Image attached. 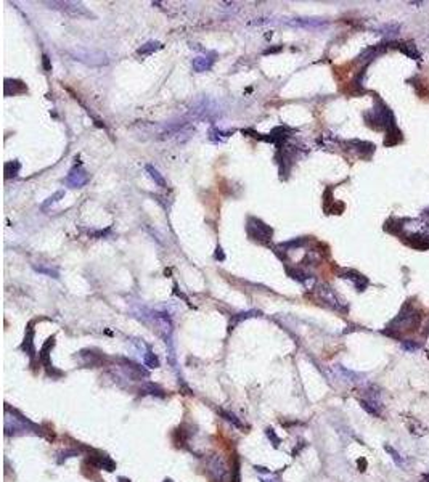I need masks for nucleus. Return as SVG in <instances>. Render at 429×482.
I'll list each match as a JSON object with an SVG mask.
<instances>
[{"label":"nucleus","mask_w":429,"mask_h":482,"mask_svg":"<svg viewBox=\"0 0 429 482\" xmlns=\"http://www.w3.org/2000/svg\"><path fill=\"white\" fill-rule=\"evenodd\" d=\"M65 196V191H56L53 196H50V198H47V201L42 204V208L45 209V208H48L50 204H55L56 201H60V198H63Z\"/></svg>","instance_id":"15"},{"label":"nucleus","mask_w":429,"mask_h":482,"mask_svg":"<svg viewBox=\"0 0 429 482\" xmlns=\"http://www.w3.org/2000/svg\"><path fill=\"white\" fill-rule=\"evenodd\" d=\"M248 233L254 240H269L272 237V229L259 219H249Z\"/></svg>","instance_id":"1"},{"label":"nucleus","mask_w":429,"mask_h":482,"mask_svg":"<svg viewBox=\"0 0 429 482\" xmlns=\"http://www.w3.org/2000/svg\"><path fill=\"white\" fill-rule=\"evenodd\" d=\"M426 214H429V209H427V211H426Z\"/></svg>","instance_id":"20"},{"label":"nucleus","mask_w":429,"mask_h":482,"mask_svg":"<svg viewBox=\"0 0 429 482\" xmlns=\"http://www.w3.org/2000/svg\"><path fill=\"white\" fill-rule=\"evenodd\" d=\"M420 347H421L420 343H415V341H412V339H407V341L402 343V349H404V351H407V352H415V351H418Z\"/></svg>","instance_id":"14"},{"label":"nucleus","mask_w":429,"mask_h":482,"mask_svg":"<svg viewBox=\"0 0 429 482\" xmlns=\"http://www.w3.org/2000/svg\"><path fill=\"white\" fill-rule=\"evenodd\" d=\"M87 182H89V174L82 167L71 169V172L68 174V177H66V183L69 187H73V188L84 187Z\"/></svg>","instance_id":"3"},{"label":"nucleus","mask_w":429,"mask_h":482,"mask_svg":"<svg viewBox=\"0 0 429 482\" xmlns=\"http://www.w3.org/2000/svg\"><path fill=\"white\" fill-rule=\"evenodd\" d=\"M19 167H21V164H19L18 161H10V162H7L5 164V177L7 179H10V177H15L16 174H18V171H19Z\"/></svg>","instance_id":"11"},{"label":"nucleus","mask_w":429,"mask_h":482,"mask_svg":"<svg viewBox=\"0 0 429 482\" xmlns=\"http://www.w3.org/2000/svg\"><path fill=\"white\" fill-rule=\"evenodd\" d=\"M399 141H402V132L397 129V126H391L387 129V135H386V140H384V145L391 147V145H397Z\"/></svg>","instance_id":"6"},{"label":"nucleus","mask_w":429,"mask_h":482,"mask_svg":"<svg viewBox=\"0 0 429 482\" xmlns=\"http://www.w3.org/2000/svg\"><path fill=\"white\" fill-rule=\"evenodd\" d=\"M208 468H209V473H211V476L214 477V480H217V482H225V480H227V477H228V468L225 466V463H223L222 458L214 457V458L209 461Z\"/></svg>","instance_id":"2"},{"label":"nucleus","mask_w":429,"mask_h":482,"mask_svg":"<svg viewBox=\"0 0 429 482\" xmlns=\"http://www.w3.org/2000/svg\"><path fill=\"white\" fill-rule=\"evenodd\" d=\"M34 270H37L39 273H45L48 276H53V278H58V270L52 269V267H42V265H34Z\"/></svg>","instance_id":"12"},{"label":"nucleus","mask_w":429,"mask_h":482,"mask_svg":"<svg viewBox=\"0 0 429 482\" xmlns=\"http://www.w3.org/2000/svg\"><path fill=\"white\" fill-rule=\"evenodd\" d=\"M33 336H34V333L29 330V331L26 333L24 343H23V346H21V349H23V351H24V352H26L27 355H31V357L34 355V344H33Z\"/></svg>","instance_id":"10"},{"label":"nucleus","mask_w":429,"mask_h":482,"mask_svg":"<svg viewBox=\"0 0 429 482\" xmlns=\"http://www.w3.org/2000/svg\"><path fill=\"white\" fill-rule=\"evenodd\" d=\"M384 450H386V452H387V453H389V455L392 457V460L395 461V465H397V466H402V465H404V460H402V457H401L399 453H397V452H395V450H394L392 447H389V445H384Z\"/></svg>","instance_id":"13"},{"label":"nucleus","mask_w":429,"mask_h":482,"mask_svg":"<svg viewBox=\"0 0 429 482\" xmlns=\"http://www.w3.org/2000/svg\"><path fill=\"white\" fill-rule=\"evenodd\" d=\"M214 60L212 56H208V55H201V56H196L193 60V69L198 71V73H204V71H209L214 65Z\"/></svg>","instance_id":"4"},{"label":"nucleus","mask_w":429,"mask_h":482,"mask_svg":"<svg viewBox=\"0 0 429 482\" xmlns=\"http://www.w3.org/2000/svg\"><path fill=\"white\" fill-rule=\"evenodd\" d=\"M121 482H130V480H126V479H121Z\"/></svg>","instance_id":"19"},{"label":"nucleus","mask_w":429,"mask_h":482,"mask_svg":"<svg viewBox=\"0 0 429 482\" xmlns=\"http://www.w3.org/2000/svg\"><path fill=\"white\" fill-rule=\"evenodd\" d=\"M216 258H217V259H220V261H223V254H222V249H220V248H217Z\"/></svg>","instance_id":"17"},{"label":"nucleus","mask_w":429,"mask_h":482,"mask_svg":"<svg viewBox=\"0 0 429 482\" xmlns=\"http://www.w3.org/2000/svg\"><path fill=\"white\" fill-rule=\"evenodd\" d=\"M161 47H162L161 42H155V40H150V42H147L145 45H141V47L137 50V53H138L140 56H147V55H151L153 52H156V50H159Z\"/></svg>","instance_id":"8"},{"label":"nucleus","mask_w":429,"mask_h":482,"mask_svg":"<svg viewBox=\"0 0 429 482\" xmlns=\"http://www.w3.org/2000/svg\"><path fill=\"white\" fill-rule=\"evenodd\" d=\"M424 482H429V474H426V476H424Z\"/></svg>","instance_id":"18"},{"label":"nucleus","mask_w":429,"mask_h":482,"mask_svg":"<svg viewBox=\"0 0 429 482\" xmlns=\"http://www.w3.org/2000/svg\"><path fill=\"white\" fill-rule=\"evenodd\" d=\"M223 416H225V419H228V421H232L235 426H241L240 424V421H237V418H235V415H232V413H227V412H220Z\"/></svg>","instance_id":"16"},{"label":"nucleus","mask_w":429,"mask_h":482,"mask_svg":"<svg viewBox=\"0 0 429 482\" xmlns=\"http://www.w3.org/2000/svg\"><path fill=\"white\" fill-rule=\"evenodd\" d=\"M412 246L418 249H426L429 248V235L427 233H418V235H412Z\"/></svg>","instance_id":"7"},{"label":"nucleus","mask_w":429,"mask_h":482,"mask_svg":"<svg viewBox=\"0 0 429 482\" xmlns=\"http://www.w3.org/2000/svg\"><path fill=\"white\" fill-rule=\"evenodd\" d=\"M145 169H147V172L150 174V177H151L153 180H155V183H158L159 187H166V180L162 179V176H161L159 171H158L156 167H153L151 164H147V167H145Z\"/></svg>","instance_id":"9"},{"label":"nucleus","mask_w":429,"mask_h":482,"mask_svg":"<svg viewBox=\"0 0 429 482\" xmlns=\"http://www.w3.org/2000/svg\"><path fill=\"white\" fill-rule=\"evenodd\" d=\"M342 278H349V280H352V281H354V285H355V288L359 290V291H363V290H365V286L368 285V280H366L363 275L355 273V272H352V270H346V273L342 275Z\"/></svg>","instance_id":"5"}]
</instances>
